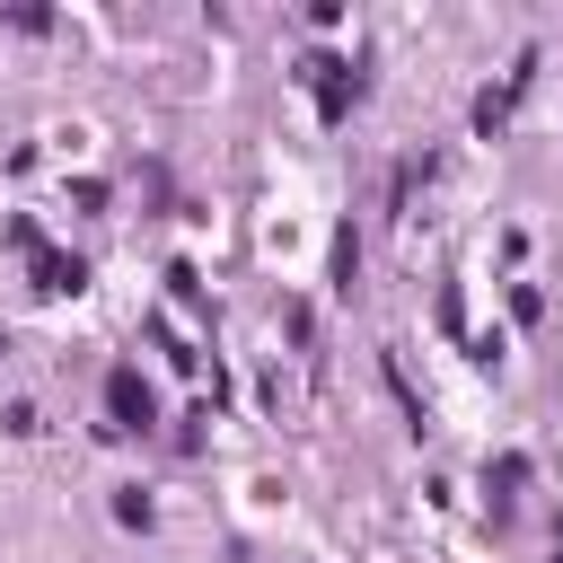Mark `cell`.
<instances>
[{
  "label": "cell",
  "instance_id": "cell-1",
  "mask_svg": "<svg viewBox=\"0 0 563 563\" xmlns=\"http://www.w3.org/2000/svg\"><path fill=\"white\" fill-rule=\"evenodd\" d=\"M106 405H114L123 431H141V422H150V387H141V369H114V378H106Z\"/></svg>",
  "mask_w": 563,
  "mask_h": 563
}]
</instances>
